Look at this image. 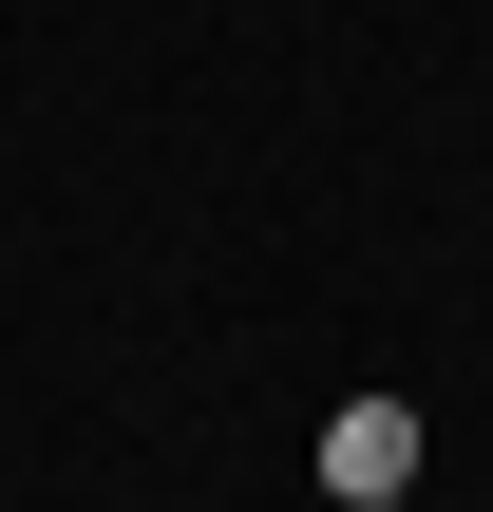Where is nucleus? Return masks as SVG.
Listing matches in <instances>:
<instances>
[{"label":"nucleus","mask_w":493,"mask_h":512,"mask_svg":"<svg viewBox=\"0 0 493 512\" xmlns=\"http://www.w3.org/2000/svg\"><path fill=\"white\" fill-rule=\"evenodd\" d=\"M418 456H437L418 399H342V418H323V512H399V494H418Z\"/></svg>","instance_id":"nucleus-1"}]
</instances>
